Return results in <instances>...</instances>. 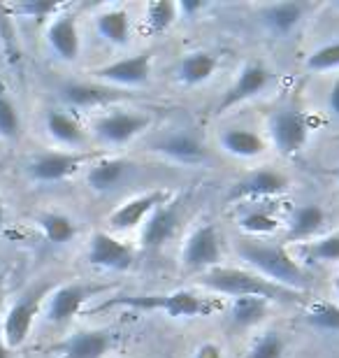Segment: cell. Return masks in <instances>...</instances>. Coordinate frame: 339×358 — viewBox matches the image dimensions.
Here are the masks:
<instances>
[{
    "label": "cell",
    "instance_id": "6da1fadb",
    "mask_svg": "<svg viewBox=\"0 0 339 358\" xmlns=\"http://www.w3.org/2000/svg\"><path fill=\"white\" fill-rule=\"evenodd\" d=\"M205 289L216 293H226L233 298H263L268 303H302L305 293L286 289L261 277L258 272L240 270V268H212L198 279Z\"/></svg>",
    "mask_w": 339,
    "mask_h": 358
},
{
    "label": "cell",
    "instance_id": "7a4b0ae2",
    "mask_svg": "<svg viewBox=\"0 0 339 358\" xmlns=\"http://www.w3.org/2000/svg\"><path fill=\"white\" fill-rule=\"evenodd\" d=\"M237 254L244 263H249L258 275L270 279V282L286 286V289L302 291L309 289V275L284 247L261 245V242L240 240L237 242Z\"/></svg>",
    "mask_w": 339,
    "mask_h": 358
},
{
    "label": "cell",
    "instance_id": "3957f363",
    "mask_svg": "<svg viewBox=\"0 0 339 358\" xmlns=\"http://www.w3.org/2000/svg\"><path fill=\"white\" fill-rule=\"evenodd\" d=\"M110 307H131V310L144 312H163L175 319L198 317L205 312V305L196 293L191 291H172V293H142V296H117L105 300L98 310H110Z\"/></svg>",
    "mask_w": 339,
    "mask_h": 358
},
{
    "label": "cell",
    "instance_id": "277c9868",
    "mask_svg": "<svg viewBox=\"0 0 339 358\" xmlns=\"http://www.w3.org/2000/svg\"><path fill=\"white\" fill-rule=\"evenodd\" d=\"M42 303H45V291L33 289V291L21 293V296L7 307V312L3 314L0 335H3V340L7 342V347H10L12 352L24 347L28 338H31L35 321H38L42 312Z\"/></svg>",
    "mask_w": 339,
    "mask_h": 358
},
{
    "label": "cell",
    "instance_id": "5b68a950",
    "mask_svg": "<svg viewBox=\"0 0 339 358\" xmlns=\"http://www.w3.org/2000/svg\"><path fill=\"white\" fill-rule=\"evenodd\" d=\"M103 291V286H93V284H63L59 289H54L52 293L45 296V303H42V317H45L47 324L52 326H63L72 321L79 314V310L84 307L86 300H91L96 293Z\"/></svg>",
    "mask_w": 339,
    "mask_h": 358
},
{
    "label": "cell",
    "instance_id": "8992f818",
    "mask_svg": "<svg viewBox=\"0 0 339 358\" xmlns=\"http://www.w3.org/2000/svg\"><path fill=\"white\" fill-rule=\"evenodd\" d=\"M93 154L86 152H42L26 161L28 179L38 184H56L63 182L77 173L86 161H91Z\"/></svg>",
    "mask_w": 339,
    "mask_h": 358
},
{
    "label": "cell",
    "instance_id": "52a82bcc",
    "mask_svg": "<svg viewBox=\"0 0 339 358\" xmlns=\"http://www.w3.org/2000/svg\"><path fill=\"white\" fill-rule=\"evenodd\" d=\"M151 119L142 112H128V110H112L93 121V135L107 147H121L128 145L135 135L147 131Z\"/></svg>",
    "mask_w": 339,
    "mask_h": 358
},
{
    "label": "cell",
    "instance_id": "ba28073f",
    "mask_svg": "<svg viewBox=\"0 0 339 358\" xmlns=\"http://www.w3.org/2000/svg\"><path fill=\"white\" fill-rule=\"evenodd\" d=\"M270 138L272 145L284 156H295L309 140V124L305 112L284 107L270 117Z\"/></svg>",
    "mask_w": 339,
    "mask_h": 358
},
{
    "label": "cell",
    "instance_id": "9c48e42d",
    "mask_svg": "<svg viewBox=\"0 0 339 358\" xmlns=\"http://www.w3.org/2000/svg\"><path fill=\"white\" fill-rule=\"evenodd\" d=\"M221 261V240L219 233L212 224L198 226L196 231L189 235L182 252V263L189 272H207L212 268H219Z\"/></svg>",
    "mask_w": 339,
    "mask_h": 358
},
{
    "label": "cell",
    "instance_id": "30bf717a",
    "mask_svg": "<svg viewBox=\"0 0 339 358\" xmlns=\"http://www.w3.org/2000/svg\"><path fill=\"white\" fill-rule=\"evenodd\" d=\"M47 49L56 59L63 63H75L82 52V38H79V26L77 17L70 12H59L49 21L47 33H45Z\"/></svg>",
    "mask_w": 339,
    "mask_h": 358
},
{
    "label": "cell",
    "instance_id": "8fae6325",
    "mask_svg": "<svg viewBox=\"0 0 339 358\" xmlns=\"http://www.w3.org/2000/svg\"><path fill=\"white\" fill-rule=\"evenodd\" d=\"M86 261L93 268L100 270H117L124 272L135 263L133 249L121 242L119 238H114L110 233H96L89 242V252H86Z\"/></svg>",
    "mask_w": 339,
    "mask_h": 358
},
{
    "label": "cell",
    "instance_id": "7c38bea8",
    "mask_svg": "<svg viewBox=\"0 0 339 358\" xmlns=\"http://www.w3.org/2000/svg\"><path fill=\"white\" fill-rule=\"evenodd\" d=\"M96 80L112 84V87H142L151 75V54L126 56V59L112 61L107 66L93 70Z\"/></svg>",
    "mask_w": 339,
    "mask_h": 358
},
{
    "label": "cell",
    "instance_id": "4fadbf2b",
    "mask_svg": "<svg viewBox=\"0 0 339 358\" xmlns=\"http://www.w3.org/2000/svg\"><path fill=\"white\" fill-rule=\"evenodd\" d=\"M270 80H272V73L265 66H261V63H249V66H244L240 70V75H237V80L230 84L226 93L221 96L219 105H216V114H223V112H228L230 107L244 103V100L256 98L258 93L268 87Z\"/></svg>",
    "mask_w": 339,
    "mask_h": 358
},
{
    "label": "cell",
    "instance_id": "5bb4252c",
    "mask_svg": "<svg viewBox=\"0 0 339 358\" xmlns=\"http://www.w3.org/2000/svg\"><path fill=\"white\" fill-rule=\"evenodd\" d=\"M288 189V177L281 175L279 170L272 168H261L254 173L244 175L240 182L233 186V191L228 193L230 200H263L279 196Z\"/></svg>",
    "mask_w": 339,
    "mask_h": 358
},
{
    "label": "cell",
    "instance_id": "9a60e30c",
    "mask_svg": "<svg viewBox=\"0 0 339 358\" xmlns=\"http://www.w3.org/2000/svg\"><path fill=\"white\" fill-rule=\"evenodd\" d=\"M170 200V193L168 191H149V193H142V196L126 200L124 205L117 207L112 214H110V226L114 231H133V228L142 226L144 221L149 219V214L161 207L163 203Z\"/></svg>",
    "mask_w": 339,
    "mask_h": 358
},
{
    "label": "cell",
    "instance_id": "2e32d148",
    "mask_svg": "<svg viewBox=\"0 0 339 358\" xmlns=\"http://www.w3.org/2000/svg\"><path fill=\"white\" fill-rule=\"evenodd\" d=\"M179 224V200H168L161 207H156L149 214V219L142 224V247L158 249L168 242L177 231Z\"/></svg>",
    "mask_w": 339,
    "mask_h": 358
},
{
    "label": "cell",
    "instance_id": "e0dca14e",
    "mask_svg": "<svg viewBox=\"0 0 339 358\" xmlns=\"http://www.w3.org/2000/svg\"><path fill=\"white\" fill-rule=\"evenodd\" d=\"M151 152L161 154L165 159L184 163V166H198L207 159V149L198 138L189 133H168L151 145Z\"/></svg>",
    "mask_w": 339,
    "mask_h": 358
},
{
    "label": "cell",
    "instance_id": "ac0fdd59",
    "mask_svg": "<svg viewBox=\"0 0 339 358\" xmlns=\"http://www.w3.org/2000/svg\"><path fill=\"white\" fill-rule=\"evenodd\" d=\"M110 349V331H77L59 345V358H103Z\"/></svg>",
    "mask_w": 339,
    "mask_h": 358
},
{
    "label": "cell",
    "instance_id": "d6986e66",
    "mask_svg": "<svg viewBox=\"0 0 339 358\" xmlns=\"http://www.w3.org/2000/svg\"><path fill=\"white\" fill-rule=\"evenodd\" d=\"M45 131L54 142H59L61 147L68 149H77L86 142L82 124L68 110H61V107H49L45 112Z\"/></svg>",
    "mask_w": 339,
    "mask_h": 358
},
{
    "label": "cell",
    "instance_id": "ffe728a7",
    "mask_svg": "<svg viewBox=\"0 0 339 358\" xmlns=\"http://www.w3.org/2000/svg\"><path fill=\"white\" fill-rule=\"evenodd\" d=\"M124 98V93L119 89L110 87H98V84H82V82H70L61 89V100L77 110H89V107H100L107 103H117Z\"/></svg>",
    "mask_w": 339,
    "mask_h": 358
},
{
    "label": "cell",
    "instance_id": "44dd1931",
    "mask_svg": "<svg viewBox=\"0 0 339 358\" xmlns=\"http://www.w3.org/2000/svg\"><path fill=\"white\" fill-rule=\"evenodd\" d=\"M305 10L307 7L298 0H279V3H270L263 7L261 19L274 35H288L302 21Z\"/></svg>",
    "mask_w": 339,
    "mask_h": 358
},
{
    "label": "cell",
    "instance_id": "7402d4cb",
    "mask_svg": "<svg viewBox=\"0 0 339 358\" xmlns=\"http://www.w3.org/2000/svg\"><path fill=\"white\" fill-rule=\"evenodd\" d=\"M219 145L223 152L237 159H256L265 152V140L249 128H228L219 135Z\"/></svg>",
    "mask_w": 339,
    "mask_h": 358
},
{
    "label": "cell",
    "instance_id": "603a6c76",
    "mask_svg": "<svg viewBox=\"0 0 339 358\" xmlns=\"http://www.w3.org/2000/svg\"><path fill=\"white\" fill-rule=\"evenodd\" d=\"M216 66H219V61H216V56L212 52L198 49V52L186 54L184 59L179 61L177 77L186 87H198V84L207 82L209 77L216 73Z\"/></svg>",
    "mask_w": 339,
    "mask_h": 358
},
{
    "label": "cell",
    "instance_id": "cb8c5ba5",
    "mask_svg": "<svg viewBox=\"0 0 339 358\" xmlns=\"http://www.w3.org/2000/svg\"><path fill=\"white\" fill-rule=\"evenodd\" d=\"M96 31L105 42L114 47H124L131 40V19L128 12L121 7H112V10L100 12L96 17Z\"/></svg>",
    "mask_w": 339,
    "mask_h": 358
},
{
    "label": "cell",
    "instance_id": "d4e9b609",
    "mask_svg": "<svg viewBox=\"0 0 339 358\" xmlns=\"http://www.w3.org/2000/svg\"><path fill=\"white\" fill-rule=\"evenodd\" d=\"M128 173V163L124 159H98L86 170V184L93 191L107 193L117 186Z\"/></svg>",
    "mask_w": 339,
    "mask_h": 358
},
{
    "label": "cell",
    "instance_id": "484cf974",
    "mask_svg": "<svg viewBox=\"0 0 339 358\" xmlns=\"http://www.w3.org/2000/svg\"><path fill=\"white\" fill-rule=\"evenodd\" d=\"M326 224V212L319 205H302L288 221V240H309Z\"/></svg>",
    "mask_w": 339,
    "mask_h": 358
},
{
    "label": "cell",
    "instance_id": "4316f807",
    "mask_svg": "<svg viewBox=\"0 0 339 358\" xmlns=\"http://www.w3.org/2000/svg\"><path fill=\"white\" fill-rule=\"evenodd\" d=\"M35 221H38L42 235H45L52 245H68L77 235L75 221L63 212H42Z\"/></svg>",
    "mask_w": 339,
    "mask_h": 358
},
{
    "label": "cell",
    "instance_id": "83f0119b",
    "mask_svg": "<svg viewBox=\"0 0 339 358\" xmlns=\"http://www.w3.org/2000/svg\"><path fill=\"white\" fill-rule=\"evenodd\" d=\"M270 303L263 298H235L233 307H230V319L235 326L240 328H251L268 317Z\"/></svg>",
    "mask_w": 339,
    "mask_h": 358
},
{
    "label": "cell",
    "instance_id": "f1b7e54d",
    "mask_svg": "<svg viewBox=\"0 0 339 358\" xmlns=\"http://www.w3.org/2000/svg\"><path fill=\"white\" fill-rule=\"evenodd\" d=\"M237 224H240V228H242L244 233L268 235V233H274L279 228V219L274 217L268 207H263L261 203H254V205L247 207V210L240 214Z\"/></svg>",
    "mask_w": 339,
    "mask_h": 358
},
{
    "label": "cell",
    "instance_id": "f546056e",
    "mask_svg": "<svg viewBox=\"0 0 339 358\" xmlns=\"http://www.w3.org/2000/svg\"><path fill=\"white\" fill-rule=\"evenodd\" d=\"M61 10H63V5L54 3V0H19V3L5 5V12H10V17L28 19V21L54 19Z\"/></svg>",
    "mask_w": 339,
    "mask_h": 358
},
{
    "label": "cell",
    "instance_id": "4dcf8cb0",
    "mask_svg": "<svg viewBox=\"0 0 339 358\" xmlns=\"http://www.w3.org/2000/svg\"><path fill=\"white\" fill-rule=\"evenodd\" d=\"M300 256L307 259L309 263H337L339 261V233L326 235V238L300 247Z\"/></svg>",
    "mask_w": 339,
    "mask_h": 358
},
{
    "label": "cell",
    "instance_id": "1f68e13d",
    "mask_svg": "<svg viewBox=\"0 0 339 358\" xmlns=\"http://www.w3.org/2000/svg\"><path fill=\"white\" fill-rule=\"evenodd\" d=\"M21 135V114L17 103L0 91V140L17 142Z\"/></svg>",
    "mask_w": 339,
    "mask_h": 358
},
{
    "label": "cell",
    "instance_id": "d6a6232c",
    "mask_svg": "<svg viewBox=\"0 0 339 358\" xmlns=\"http://www.w3.org/2000/svg\"><path fill=\"white\" fill-rule=\"evenodd\" d=\"M179 17L172 0H154L147 5V26L151 33H165Z\"/></svg>",
    "mask_w": 339,
    "mask_h": 358
},
{
    "label": "cell",
    "instance_id": "836d02e7",
    "mask_svg": "<svg viewBox=\"0 0 339 358\" xmlns=\"http://www.w3.org/2000/svg\"><path fill=\"white\" fill-rule=\"evenodd\" d=\"M307 324L319 328V331H339V305L314 303L307 310Z\"/></svg>",
    "mask_w": 339,
    "mask_h": 358
},
{
    "label": "cell",
    "instance_id": "e575fe53",
    "mask_svg": "<svg viewBox=\"0 0 339 358\" xmlns=\"http://www.w3.org/2000/svg\"><path fill=\"white\" fill-rule=\"evenodd\" d=\"M284 354H286L284 338L277 331H268L254 342V347L249 349V354L244 358H284Z\"/></svg>",
    "mask_w": 339,
    "mask_h": 358
},
{
    "label": "cell",
    "instance_id": "d590c367",
    "mask_svg": "<svg viewBox=\"0 0 339 358\" xmlns=\"http://www.w3.org/2000/svg\"><path fill=\"white\" fill-rule=\"evenodd\" d=\"M307 68L312 73H326V70L339 68V42H330V45H323L309 54Z\"/></svg>",
    "mask_w": 339,
    "mask_h": 358
},
{
    "label": "cell",
    "instance_id": "8d00e7d4",
    "mask_svg": "<svg viewBox=\"0 0 339 358\" xmlns=\"http://www.w3.org/2000/svg\"><path fill=\"white\" fill-rule=\"evenodd\" d=\"M177 5V12L184 14V17H191V14H198L200 10L205 7V0H179Z\"/></svg>",
    "mask_w": 339,
    "mask_h": 358
},
{
    "label": "cell",
    "instance_id": "74e56055",
    "mask_svg": "<svg viewBox=\"0 0 339 358\" xmlns=\"http://www.w3.org/2000/svg\"><path fill=\"white\" fill-rule=\"evenodd\" d=\"M193 358H223V352L219 345H214V342H205V345L198 347V352Z\"/></svg>",
    "mask_w": 339,
    "mask_h": 358
},
{
    "label": "cell",
    "instance_id": "f35d334b",
    "mask_svg": "<svg viewBox=\"0 0 339 358\" xmlns=\"http://www.w3.org/2000/svg\"><path fill=\"white\" fill-rule=\"evenodd\" d=\"M328 105H330V112L339 117V77L335 80L333 89H330V98H328Z\"/></svg>",
    "mask_w": 339,
    "mask_h": 358
},
{
    "label": "cell",
    "instance_id": "ab89813d",
    "mask_svg": "<svg viewBox=\"0 0 339 358\" xmlns=\"http://www.w3.org/2000/svg\"><path fill=\"white\" fill-rule=\"evenodd\" d=\"M0 358H12V349L7 347V342L3 340V335H0Z\"/></svg>",
    "mask_w": 339,
    "mask_h": 358
},
{
    "label": "cell",
    "instance_id": "60d3db41",
    "mask_svg": "<svg viewBox=\"0 0 339 358\" xmlns=\"http://www.w3.org/2000/svg\"><path fill=\"white\" fill-rule=\"evenodd\" d=\"M5 219H7V207H5V200L0 196V228L5 226Z\"/></svg>",
    "mask_w": 339,
    "mask_h": 358
},
{
    "label": "cell",
    "instance_id": "b9f144b4",
    "mask_svg": "<svg viewBox=\"0 0 339 358\" xmlns=\"http://www.w3.org/2000/svg\"><path fill=\"white\" fill-rule=\"evenodd\" d=\"M3 314H5L3 312V293H0V319H3Z\"/></svg>",
    "mask_w": 339,
    "mask_h": 358
},
{
    "label": "cell",
    "instance_id": "7bdbcfd3",
    "mask_svg": "<svg viewBox=\"0 0 339 358\" xmlns=\"http://www.w3.org/2000/svg\"><path fill=\"white\" fill-rule=\"evenodd\" d=\"M335 291H337V293H339V275H337V277H335Z\"/></svg>",
    "mask_w": 339,
    "mask_h": 358
}]
</instances>
